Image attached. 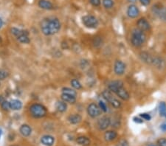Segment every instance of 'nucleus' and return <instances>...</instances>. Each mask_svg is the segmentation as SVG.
Instances as JSON below:
<instances>
[{"mask_svg":"<svg viewBox=\"0 0 166 146\" xmlns=\"http://www.w3.org/2000/svg\"><path fill=\"white\" fill-rule=\"evenodd\" d=\"M41 31L46 36L56 34L59 31L61 28V24L59 20L56 18L53 19H45L42 21L41 24Z\"/></svg>","mask_w":166,"mask_h":146,"instance_id":"obj_1","label":"nucleus"},{"mask_svg":"<svg viewBox=\"0 0 166 146\" xmlns=\"http://www.w3.org/2000/svg\"><path fill=\"white\" fill-rule=\"evenodd\" d=\"M89 2L93 6L97 7L101 5V0H89Z\"/></svg>","mask_w":166,"mask_h":146,"instance_id":"obj_36","label":"nucleus"},{"mask_svg":"<svg viewBox=\"0 0 166 146\" xmlns=\"http://www.w3.org/2000/svg\"><path fill=\"white\" fill-rule=\"evenodd\" d=\"M54 137L50 135H44L41 138V142L45 146H52L54 144Z\"/></svg>","mask_w":166,"mask_h":146,"instance_id":"obj_13","label":"nucleus"},{"mask_svg":"<svg viewBox=\"0 0 166 146\" xmlns=\"http://www.w3.org/2000/svg\"><path fill=\"white\" fill-rule=\"evenodd\" d=\"M10 106H11V109L14 111L20 110L22 107V103L19 100H12L10 102Z\"/></svg>","mask_w":166,"mask_h":146,"instance_id":"obj_16","label":"nucleus"},{"mask_svg":"<svg viewBox=\"0 0 166 146\" xmlns=\"http://www.w3.org/2000/svg\"><path fill=\"white\" fill-rule=\"evenodd\" d=\"M93 44H94V46H99L102 44V41H101V39H100L99 37H96L95 39H94V42H93Z\"/></svg>","mask_w":166,"mask_h":146,"instance_id":"obj_34","label":"nucleus"},{"mask_svg":"<svg viewBox=\"0 0 166 146\" xmlns=\"http://www.w3.org/2000/svg\"><path fill=\"white\" fill-rule=\"evenodd\" d=\"M5 100V99H4V97H2V95H0V105H1L2 103H3V101Z\"/></svg>","mask_w":166,"mask_h":146,"instance_id":"obj_41","label":"nucleus"},{"mask_svg":"<svg viewBox=\"0 0 166 146\" xmlns=\"http://www.w3.org/2000/svg\"><path fill=\"white\" fill-rule=\"evenodd\" d=\"M153 12L162 21L166 22V8L160 5H155L153 7Z\"/></svg>","mask_w":166,"mask_h":146,"instance_id":"obj_7","label":"nucleus"},{"mask_svg":"<svg viewBox=\"0 0 166 146\" xmlns=\"http://www.w3.org/2000/svg\"><path fill=\"white\" fill-rule=\"evenodd\" d=\"M2 108L3 110L5 111H8L9 109H11V106H10V102H8V101H7L5 100L4 101H3L2 103L1 104Z\"/></svg>","mask_w":166,"mask_h":146,"instance_id":"obj_30","label":"nucleus"},{"mask_svg":"<svg viewBox=\"0 0 166 146\" xmlns=\"http://www.w3.org/2000/svg\"><path fill=\"white\" fill-rule=\"evenodd\" d=\"M109 89L112 92L116 93L118 89L120 88L123 87V81H120V80H117V81H113L109 84Z\"/></svg>","mask_w":166,"mask_h":146,"instance_id":"obj_10","label":"nucleus"},{"mask_svg":"<svg viewBox=\"0 0 166 146\" xmlns=\"http://www.w3.org/2000/svg\"><path fill=\"white\" fill-rule=\"evenodd\" d=\"M117 136V132H114V131H108V132H106L105 133V134H104V138H105L106 141L110 142V141L115 139Z\"/></svg>","mask_w":166,"mask_h":146,"instance_id":"obj_17","label":"nucleus"},{"mask_svg":"<svg viewBox=\"0 0 166 146\" xmlns=\"http://www.w3.org/2000/svg\"><path fill=\"white\" fill-rule=\"evenodd\" d=\"M62 93L63 94H69V95L74 96V97H76V95H77V92H76V91H75L74 89H71V88H68V87L63 88Z\"/></svg>","mask_w":166,"mask_h":146,"instance_id":"obj_25","label":"nucleus"},{"mask_svg":"<svg viewBox=\"0 0 166 146\" xmlns=\"http://www.w3.org/2000/svg\"><path fill=\"white\" fill-rule=\"evenodd\" d=\"M61 99L63 100V101L66 103H75L76 101V98L75 97L72 95H69V94H63L61 95Z\"/></svg>","mask_w":166,"mask_h":146,"instance_id":"obj_21","label":"nucleus"},{"mask_svg":"<svg viewBox=\"0 0 166 146\" xmlns=\"http://www.w3.org/2000/svg\"><path fill=\"white\" fill-rule=\"evenodd\" d=\"M142 5H148L150 4V0H139Z\"/></svg>","mask_w":166,"mask_h":146,"instance_id":"obj_38","label":"nucleus"},{"mask_svg":"<svg viewBox=\"0 0 166 146\" xmlns=\"http://www.w3.org/2000/svg\"><path fill=\"white\" fill-rule=\"evenodd\" d=\"M114 70L116 75H122L125 72L126 70V65L123 61H117L114 63Z\"/></svg>","mask_w":166,"mask_h":146,"instance_id":"obj_9","label":"nucleus"},{"mask_svg":"<svg viewBox=\"0 0 166 146\" xmlns=\"http://www.w3.org/2000/svg\"><path fill=\"white\" fill-rule=\"evenodd\" d=\"M111 125V119L107 116L101 117V119L97 121V127L100 130H106L109 125Z\"/></svg>","mask_w":166,"mask_h":146,"instance_id":"obj_8","label":"nucleus"},{"mask_svg":"<svg viewBox=\"0 0 166 146\" xmlns=\"http://www.w3.org/2000/svg\"><path fill=\"white\" fill-rule=\"evenodd\" d=\"M157 144L159 146H166V138H161L158 139Z\"/></svg>","mask_w":166,"mask_h":146,"instance_id":"obj_35","label":"nucleus"},{"mask_svg":"<svg viewBox=\"0 0 166 146\" xmlns=\"http://www.w3.org/2000/svg\"><path fill=\"white\" fill-rule=\"evenodd\" d=\"M20 133L24 137H28L32 133V129H31L30 126L27 125V124H23L20 127Z\"/></svg>","mask_w":166,"mask_h":146,"instance_id":"obj_15","label":"nucleus"},{"mask_svg":"<svg viewBox=\"0 0 166 146\" xmlns=\"http://www.w3.org/2000/svg\"><path fill=\"white\" fill-rule=\"evenodd\" d=\"M134 121L135 122H137V123H142V122H143V120H142V118H139V117H134Z\"/></svg>","mask_w":166,"mask_h":146,"instance_id":"obj_39","label":"nucleus"},{"mask_svg":"<svg viewBox=\"0 0 166 146\" xmlns=\"http://www.w3.org/2000/svg\"><path fill=\"white\" fill-rule=\"evenodd\" d=\"M103 96L108 102L110 103L112 106L115 109H118L121 106V103L120 102L119 100L114 97L110 91H104L103 92Z\"/></svg>","mask_w":166,"mask_h":146,"instance_id":"obj_5","label":"nucleus"},{"mask_svg":"<svg viewBox=\"0 0 166 146\" xmlns=\"http://www.w3.org/2000/svg\"><path fill=\"white\" fill-rule=\"evenodd\" d=\"M71 85H72V87L75 89H80L82 87L81 83H80L77 79H72V81H71Z\"/></svg>","mask_w":166,"mask_h":146,"instance_id":"obj_29","label":"nucleus"},{"mask_svg":"<svg viewBox=\"0 0 166 146\" xmlns=\"http://www.w3.org/2000/svg\"><path fill=\"white\" fill-rule=\"evenodd\" d=\"M2 25H3V20L0 18V28L2 27Z\"/></svg>","mask_w":166,"mask_h":146,"instance_id":"obj_42","label":"nucleus"},{"mask_svg":"<svg viewBox=\"0 0 166 146\" xmlns=\"http://www.w3.org/2000/svg\"><path fill=\"white\" fill-rule=\"evenodd\" d=\"M2 129H0V138L2 137Z\"/></svg>","mask_w":166,"mask_h":146,"instance_id":"obj_43","label":"nucleus"},{"mask_svg":"<svg viewBox=\"0 0 166 146\" xmlns=\"http://www.w3.org/2000/svg\"><path fill=\"white\" fill-rule=\"evenodd\" d=\"M56 107L57 110L60 112H64L67 109V105L64 101H58L56 104Z\"/></svg>","mask_w":166,"mask_h":146,"instance_id":"obj_23","label":"nucleus"},{"mask_svg":"<svg viewBox=\"0 0 166 146\" xmlns=\"http://www.w3.org/2000/svg\"><path fill=\"white\" fill-rule=\"evenodd\" d=\"M99 107L101 108V109L103 111V112H107V110H108L107 106H106L105 103H104L103 101H100L99 102Z\"/></svg>","mask_w":166,"mask_h":146,"instance_id":"obj_32","label":"nucleus"},{"mask_svg":"<svg viewBox=\"0 0 166 146\" xmlns=\"http://www.w3.org/2000/svg\"><path fill=\"white\" fill-rule=\"evenodd\" d=\"M139 116H140L141 118H142V119H144V120L148 121V120H150L151 118H152L150 116V114H147V113H142V114H140V115Z\"/></svg>","mask_w":166,"mask_h":146,"instance_id":"obj_33","label":"nucleus"},{"mask_svg":"<svg viewBox=\"0 0 166 146\" xmlns=\"http://www.w3.org/2000/svg\"><path fill=\"white\" fill-rule=\"evenodd\" d=\"M159 111L161 116L166 117V104L165 102H161L159 105Z\"/></svg>","mask_w":166,"mask_h":146,"instance_id":"obj_26","label":"nucleus"},{"mask_svg":"<svg viewBox=\"0 0 166 146\" xmlns=\"http://www.w3.org/2000/svg\"><path fill=\"white\" fill-rule=\"evenodd\" d=\"M101 112H102V110L101 109V108L95 103L89 104L87 107L88 114L92 118H96V117H99L101 114Z\"/></svg>","mask_w":166,"mask_h":146,"instance_id":"obj_6","label":"nucleus"},{"mask_svg":"<svg viewBox=\"0 0 166 146\" xmlns=\"http://www.w3.org/2000/svg\"><path fill=\"white\" fill-rule=\"evenodd\" d=\"M117 96L120 99L123 100H128L129 98H130V95H129V92L126 91V89H124L123 87L120 88V89H118L115 93Z\"/></svg>","mask_w":166,"mask_h":146,"instance_id":"obj_14","label":"nucleus"},{"mask_svg":"<svg viewBox=\"0 0 166 146\" xmlns=\"http://www.w3.org/2000/svg\"><path fill=\"white\" fill-rule=\"evenodd\" d=\"M81 116L80 114H72L68 117V120L71 124H78L81 121Z\"/></svg>","mask_w":166,"mask_h":146,"instance_id":"obj_19","label":"nucleus"},{"mask_svg":"<svg viewBox=\"0 0 166 146\" xmlns=\"http://www.w3.org/2000/svg\"><path fill=\"white\" fill-rule=\"evenodd\" d=\"M76 142L78 144L83 146H88L90 145V140L89 138L86 137H79L76 139Z\"/></svg>","mask_w":166,"mask_h":146,"instance_id":"obj_22","label":"nucleus"},{"mask_svg":"<svg viewBox=\"0 0 166 146\" xmlns=\"http://www.w3.org/2000/svg\"><path fill=\"white\" fill-rule=\"evenodd\" d=\"M0 42H2V39H1V37H0Z\"/></svg>","mask_w":166,"mask_h":146,"instance_id":"obj_46","label":"nucleus"},{"mask_svg":"<svg viewBox=\"0 0 166 146\" xmlns=\"http://www.w3.org/2000/svg\"><path fill=\"white\" fill-rule=\"evenodd\" d=\"M39 6L42 9L51 10L53 9V4L47 0H39Z\"/></svg>","mask_w":166,"mask_h":146,"instance_id":"obj_18","label":"nucleus"},{"mask_svg":"<svg viewBox=\"0 0 166 146\" xmlns=\"http://www.w3.org/2000/svg\"><path fill=\"white\" fill-rule=\"evenodd\" d=\"M128 1L130 2H135L137 1V0H128Z\"/></svg>","mask_w":166,"mask_h":146,"instance_id":"obj_44","label":"nucleus"},{"mask_svg":"<svg viewBox=\"0 0 166 146\" xmlns=\"http://www.w3.org/2000/svg\"><path fill=\"white\" fill-rule=\"evenodd\" d=\"M30 112L33 117L35 118H41L46 116V109L44 106L39 103L33 104L30 107Z\"/></svg>","mask_w":166,"mask_h":146,"instance_id":"obj_3","label":"nucleus"},{"mask_svg":"<svg viewBox=\"0 0 166 146\" xmlns=\"http://www.w3.org/2000/svg\"><path fill=\"white\" fill-rule=\"evenodd\" d=\"M137 26H138V29L141 30L142 31H147L150 29L151 26L150 24L148 23V21H147L144 18H141L137 21Z\"/></svg>","mask_w":166,"mask_h":146,"instance_id":"obj_11","label":"nucleus"},{"mask_svg":"<svg viewBox=\"0 0 166 146\" xmlns=\"http://www.w3.org/2000/svg\"><path fill=\"white\" fill-rule=\"evenodd\" d=\"M139 13V9L137 8V6L134 5H131L129 6V8L127 9V14L129 17L134 19V18H136L138 16Z\"/></svg>","mask_w":166,"mask_h":146,"instance_id":"obj_12","label":"nucleus"},{"mask_svg":"<svg viewBox=\"0 0 166 146\" xmlns=\"http://www.w3.org/2000/svg\"><path fill=\"white\" fill-rule=\"evenodd\" d=\"M17 39L19 42L22 43V44H28V43H30V41L29 37H28L27 34H24V35H22V36H20L19 37H17Z\"/></svg>","mask_w":166,"mask_h":146,"instance_id":"obj_27","label":"nucleus"},{"mask_svg":"<svg viewBox=\"0 0 166 146\" xmlns=\"http://www.w3.org/2000/svg\"><path fill=\"white\" fill-rule=\"evenodd\" d=\"M148 146H157V145H154V144H150V145H148Z\"/></svg>","mask_w":166,"mask_h":146,"instance_id":"obj_45","label":"nucleus"},{"mask_svg":"<svg viewBox=\"0 0 166 146\" xmlns=\"http://www.w3.org/2000/svg\"><path fill=\"white\" fill-rule=\"evenodd\" d=\"M8 72L4 69H0V80H5L8 78Z\"/></svg>","mask_w":166,"mask_h":146,"instance_id":"obj_31","label":"nucleus"},{"mask_svg":"<svg viewBox=\"0 0 166 146\" xmlns=\"http://www.w3.org/2000/svg\"><path fill=\"white\" fill-rule=\"evenodd\" d=\"M140 58L144 62L147 63V64H152L153 61H154V58H152V56L148 52H143L141 53Z\"/></svg>","mask_w":166,"mask_h":146,"instance_id":"obj_20","label":"nucleus"},{"mask_svg":"<svg viewBox=\"0 0 166 146\" xmlns=\"http://www.w3.org/2000/svg\"><path fill=\"white\" fill-rule=\"evenodd\" d=\"M103 5L106 9H109L114 5V2L113 0H103Z\"/></svg>","mask_w":166,"mask_h":146,"instance_id":"obj_28","label":"nucleus"},{"mask_svg":"<svg viewBox=\"0 0 166 146\" xmlns=\"http://www.w3.org/2000/svg\"><path fill=\"white\" fill-rule=\"evenodd\" d=\"M146 40V36L145 33L139 29H135L132 33V45L135 47H139L145 43Z\"/></svg>","mask_w":166,"mask_h":146,"instance_id":"obj_2","label":"nucleus"},{"mask_svg":"<svg viewBox=\"0 0 166 146\" xmlns=\"http://www.w3.org/2000/svg\"><path fill=\"white\" fill-rule=\"evenodd\" d=\"M12 146H16V145H12Z\"/></svg>","mask_w":166,"mask_h":146,"instance_id":"obj_47","label":"nucleus"},{"mask_svg":"<svg viewBox=\"0 0 166 146\" xmlns=\"http://www.w3.org/2000/svg\"><path fill=\"white\" fill-rule=\"evenodd\" d=\"M83 24L88 28H96L98 26V21L94 16H90V15H87V16H84L82 18Z\"/></svg>","mask_w":166,"mask_h":146,"instance_id":"obj_4","label":"nucleus"},{"mask_svg":"<svg viewBox=\"0 0 166 146\" xmlns=\"http://www.w3.org/2000/svg\"><path fill=\"white\" fill-rule=\"evenodd\" d=\"M118 146H129V145L127 141L125 140V139H121L119 142Z\"/></svg>","mask_w":166,"mask_h":146,"instance_id":"obj_37","label":"nucleus"},{"mask_svg":"<svg viewBox=\"0 0 166 146\" xmlns=\"http://www.w3.org/2000/svg\"><path fill=\"white\" fill-rule=\"evenodd\" d=\"M160 129L162 131V132H166V122L161 124Z\"/></svg>","mask_w":166,"mask_h":146,"instance_id":"obj_40","label":"nucleus"},{"mask_svg":"<svg viewBox=\"0 0 166 146\" xmlns=\"http://www.w3.org/2000/svg\"><path fill=\"white\" fill-rule=\"evenodd\" d=\"M11 33H12V34L14 35L15 36H16V37H19V36H22V35H24V34L28 35L27 31L22 30L18 29V28H16V27H13L11 29Z\"/></svg>","mask_w":166,"mask_h":146,"instance_id":"obj_24","label":"nucleus"}]
</instances>
